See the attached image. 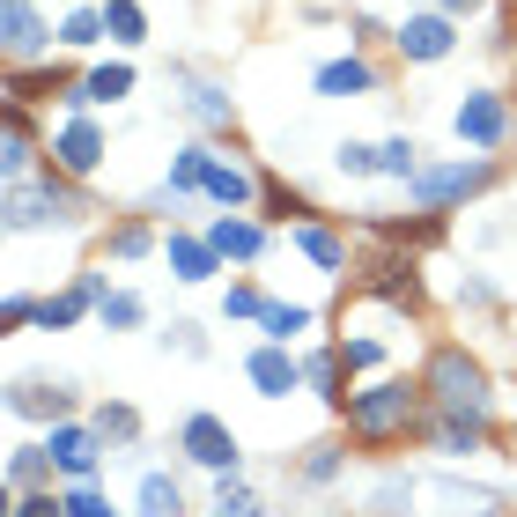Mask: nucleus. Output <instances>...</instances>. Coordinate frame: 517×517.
<instances>
[{
  "mask_svg": "<svg viewBox=\"0 0 517 517\" xmlns=\"http://www.w3.org/2000/svg\"><path fill=\"white\" fill-rule=\"evenodd\" d=\"M407 414H414V392H407V385H377V392L355 399V429H362V436H392Z\"/></svg>",
  "mask_w": 517,
  "mask_h": 517,
  "instance_id": "nucleus-1",
  "label": "nucleus"
},
{
  "mask_svg": "<svg viewBox=\"0 0 517 517\" xmlns=\"http://www.w3.org/2000/svg\"><path fill=\"white\" fill-rule=\"evenodd\" d=\"M436 392H444V407H458V414H481V370H473L466 355H436Z\"/></svg>",
  "mask_w": 517,
  "mask_h": 517,
  "instance_id": "nucleus-2",
  "label": "nucleus"
},
{
  "mask_svg": "<svg viewBox=\"0 0 517 517\" xmlns=\"http://www.w3.org/2000/svg\"><path fill=\"white\" fill-rule=\"evenodd\" d=\"M185 451H193L200 466H237V436H229L222 421H207V414L185 421Z\"/></svg>",
  "mask_w": 517,
  "mask_h": 517,
  "instance_id": "nucleus-3",
  "label": "nucleus"
},
{
  "mask_svg": "<svg viewBox=\"0 0 517 517\" xmlns=\"http://www.w3.org/2000/svg\"><path fill=\"white\" fill-rule=\"evenodd\" d=\"M488 170L481 163H444V170H414V193L421 200H451V193H473Z\"/></svg>",
  "mask_w": 517,
  "mask_h": 517,
  "instance_id": "nucleus-4",
  "label": "nucleus"
},
{
  "mask_svg": "<svg viewBox=\"0 0 517 517\" xmlns=\"http://www.w3.org/2000/svg\"><path fill=\"white\" fill-rule=\"evenodd\" d=\"M399 52H407V60H444L451 52V23L444 15H414V23L399 30Z\"/></svg>",
  "mask_w": 517,
  "mask_h": 517,
  "instance_id": "nucleus-5",
  "label": "nucleus"
},
{
  "mask_svg": "<svg viewBox=\"0 0 517 517\" xmlns=\"http://www.w3.org/2000/svg\"><path fill=\"white\" fill-rule=\"evenodd\" d=\"M37 45H45V23H37V8H30V0H8V52H15V60H30Z\"/></svg>",
  "mask_w": 517,
  "mask_h": 517,
  "instance_id": "nucleus-6",
  "label": "nucleus"
},
{
  "mask_svg": "<svg viewBox=\"0 0 517 517\" xmlns=\"http://www.w3.org/2000/svg\"><path fill=\"white\" fill-rule=\"evenodd\" d=\"M52 215H60V200L15 178V193H8V222H15V229H30V222H52Z\"/></svg>",
  "mask_w": 517,
  "mask_h": 517,
  "instance_id": "nucleus-7",
  "label": "nucleus"
},
{
  "mask_svg": "<svg viewBox=\"0 0 517 517\" xmlns=\"http://www.w3.org/2000/svg\"><path fill=\"white\" fill-rule=\"evenodd\" d=\"M252 385H259L266 399L296 392V362H289V355H274V348H266V355H252Z\"/></svg>",
  "mask_w": 517,
  "mask_h": 517,
  "instance_id": "nucleus-8",
  "label": "nucleus"
},
{
  "mask_svg": "<svg viewBox=\"0 0 517 517\" xmlns=\"http://www.w3.org/2000/svg\"><path fill=\"white\" fill-rule=\"evenodd\" d=\"M458 133L495 141V133H503V104H495V97H466V111H458Z\"/></svg>",
  "mask_w": 517,
  "mask_h": 517,
  "instance_id": "nucleus-9",
  "label": "nucleus"
},
{
  "mask_svg": "<svg viewBox=\"0 0 517 517\" xmlns=\"http://www.w3.org/2000/svg\"><path fill=\"white\" fill-rule=\"evenodd\" d=\"M178 503H185L178 481H163V473H148V481H141V517H178Z\"/></svg>",
  "mask_w": 517,
  "mask_h": 517,
  "instance_id": "nucleus-10",
  "label": "nucleus"
},
{
  "mask_svg": "<svg viewBox=\"0 0 517 517\" xmlns=\"http://www.w3.org/2000/svg\"><path fill=\"white\" fill-rule=\"evenodd\" d=\"M318 89H325V97H348V89H370V67H362V60H333V67L318 74Z\"/></svg>",
  "mask_w": 517,
  "mask_h": 517,
  "instance_id": "nucleus-11",
  "label": "nucleus"
},
{
  "mask_svg": "<svg viewBox=\"0 0 517 517\" xmlns=\"http://www.w3.org/2000/svg\"><path fill=\"white\" fill-rule=\"evenodd\" d=\"M60 148H67V163H74V170L97 163V133H89V126H67V141H60Z\"/></svg>",
  "mask_w": 517,
  "mask_h": 517,
  "instance_id": "nucleus-12",
  "label": "nucleus"
},
{
  "mask_svg": "<svg viewBox=\"0 0 517 517\" xmlns=\"http://www.w3.org/2000/svg\"><path fill=\"white\" fill-rule=\"evenodd\" d=\"M104 30H119L126 45H133V37H141V8H133V0H111V8H104Z\"/></svg>",
  "mask_w": 517,
  "mask_h": 517,
  "instance_id": "nucleus-13",
  "label": "nucleus"
},
{
  "mask_svg": "<svg viewBox=\"0 0 517 517\" xmlns=\"http://www.w3.org/2000/svg\"><path fill=\"white\" fill-rule=\"evenodd\" d=\"M215 517H259V503H252L244 488H229V481H222V495H215Z\"/></svg>",
  "mask_w": 517,
  "mask_h": 517,
  "instance_id": "nucleus-14",
  "label": "nucleus"
},
{
  "mask_svg": "<svg viewBox=\"0 0 517 517\" xmlns=\"http://www.w3.org/2000/svg\"><path fill=\"white\" fill-rule=\"evenodd\" d=\"M60 458L74 473H89V466H97V444H89V436H60Z\"/></svg>",
  "mask_w": 517,
  "mask_h": 517,
  "instance_id": "nucleus-15",
  "label": "nucleus"
},
{
  "mask_svg": "<svg viewBox=\"0 0 517 517\" xmlns=\"http://www.w3.org/2000/svg\"><path fill=\"white\" fill-rule=\"evenodd\" d=\"M126 89H133V74L126 67H104L97 82H89V97H126Z\"/></svg>",
  "mask_w": 517,
  "mask_h": 517,
  "instance_id": "nucleus-16",
  "label": "nucleus"
},
{
  "mask_svg": "<svg viewBox=\"0 0 517 517\" xmlns=\"http://www.w3.org/2000/svg\"><path fill=\"white\" fill-rule=\"evenodd\" d=\"M97 30H104V15H74V23H67V45H97Z\"/></svg>",
  "mask_w": 517,
  "mask_h": 517,
  "instance_id": "nucleus-17",
  "label": "nucleus"
},
{
  "mask_svg": "<svg viewBox=\"0 0 517 517\" xmlns=\"http://www.w3.org/2000/svg\"><path fill=\"white\" fill-rule=\"evenodd\" d=\"M385 170H399V178H414V141H392V148H385Z\"/></svg>",
  "mask_w": 517,
  "mask_h": 517,
  "instance_id": "nucleus-18",
  "label": "nucleus"
},
{
  "mask_svg": "<svg viewBox=\"0 0 517 517\" xmlns=\"http://www.w3.org/2000/svg\"><path fill=\"white\" fill-rule=\"evenodd\" d=\"M215 244H222V252H252L259 237H252V229H229V222H222V229H215Z\"/></svg>",
  "mask_w": 517,
  "mask_h": 517,
  "instance_id": "nucleus-19",
  "label": "nucleus"
},
{
  "mask_svg": "<svg viewBox=\"0 0 517 517\" xmlns=\"http://www.w3.org/2000/svg\"><path fill=\"white\" fill-rule=\"evenodd\" d=\"M207 185H215L222 200H244V178H237V170H207Z\"/></svg>",
  "mask_w": 517,
  "mask_h": 517,
  "instance_id": "nucleus-20",
  "label": "nucleus"
},
{
  "mask_svg": "<svg viewBox=\"0 0 517 517\" xmlns=\"http://www.w3.org/2000/svg\"><path fill=\"white\" fill-rule=\"evenodd\" d=\"M303 244H311V259H325V266H340V244H333V237H318V229H303Z\"/></svg>",
  "mask_w": 517,
  "mask_h": 517,
  "instance_id": "nucleus-21",
  "label": "nucleus"
},
{
  "mask_svg": "<svg viewBox=\"0 0 517 517\" xmlns=\"http://www.w3.org/2000/svg\"><path fill=\"white\" fill-rule=\"evenodd\" d=\"M266 325H274V333L289 340V333H303V311H266Z\"/></svg>",
  "mask_w": 517,
  "mask_h": 517,
  "instance_id": "nucleus-22",
  "label": "nucleus"
},
{
  "mask_svg": "<svg viewBox=\"0 0 517 517\" xmlns=\"http://www.w3.org/2000/svg\"><path fill=\"white\" fill-rule=\"evenodd\" d=\"M67 510H74V517H111V510H104V503H97V495H89V488H82V495H74V503H67Z\"/></svg>",
  "mask_w": 517,
  "mask_h": 517,
  "instance_id": "nucleus-23",
  "label": "nucleus"
},
{
  "mask_svg": "<svg viewBox=\"0 0 517 517\" xmlns=\"http://www.w3.org/2000/svg\"><path fill=\"white\" fill-rule=\"evenodd\" d=\"M444 8H473V0H444Z\"/></svg>",
  "mask_w": 517,
  "mask_h": 517,
  "instance_id": "nucleus-24",
  "label": "nucleus"
}]
</instances>
